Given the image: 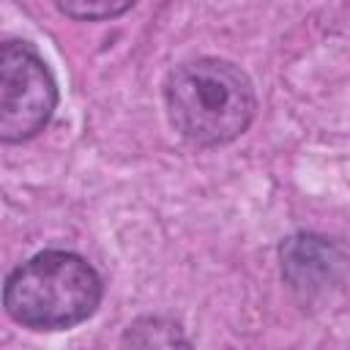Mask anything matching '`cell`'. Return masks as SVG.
Returning <instances> with one entry per match:
<instances>
[{
    "label": "cell",
    "mask_w": 350,
    "mask_h": 350,
    "mask_svg": "<svg viewBox=\"0 0 350 350\" xmlns=\"http://www.w3.org/2000/svg\"><path fill=\"white\" fill-rule=\"evenodd\" d=\"M170 126L197 148H219L238 139L257 115V93L249 74L224 57H194L164 79Z\"/></svg>",
    "instance_id": "1"
},
{
    "label": "cell",
    "mask_w": 350,
    "mask_h": 350,
    "mask_svg": "<svg viewBox=\"0 0 350 350\" xmlns=\"http://www.w3.org/2000/svg\"><path fill=\"white\" fill-rule=\"evenodd\" d=\"M57 11L77 22H104L126 14L137 0H55Z\"/></svg>",
    "instance_id": "6"
},
{
    "label": "cell",
    "mask_w": 350,
    "mask_h": 350,
    "mask_svg": "<svg viewBox=\"0 0 350 350\" xmlns=\"http://www.w3.org/2000/svg\"><path fill=\"white\" fill-rule=\"evenodd\" d=\"M101 295L98 271L82 254L66 249L33 254L3 284L5 314L27 331H68L96 314Z\"/></svg>",
    "instance_id": "2"
},
{
    "label": "cell",
    "mask_w": 350,
    "mask_h": 350,
    "mask_svg": "<svg viewBox=\"0 0 350 350\" xmlns=\"http://www.w3.org/2000/svg\"><path fill=\"white\" fill-rule=\"evenodd\" d=\"M123 345H137V347H175V345H191V339L183 334V328L175 320L167 317H139L134 320L126 334H123Z\"/></svg>",
    "instance_id": "5"
},
{
    "label": "cell",
    "mask_w": 350,
    "mask_h": 350,
    "mask_svg": "<svg viewBox=\"0 0 350 350\" xmlns=\"http://www.w3.org/2000/svg\"><path fill=\"white\" fill-rule=\"evenodd\" d=\"M57 82L30 41L5 38L0 46V139L27 142L52 120Z\"/></svg>",
    "instance_id": "3"
},
{
    "label": "cell",
    "mask_w": 350,
    "mask_h": 350,
    "mask_svg": "<svg viewBox=\"0 0 350 350\" xmlns=\"http://www.w3.org/2000/svg\"><path fill=\"white\" fill-rule=\"evenodd\" d=\"M279 265L287 287L304 301L320 298L347 276V252L325 235L295 232L279 243Z\"/></svg>",
    "instance_id": "4"
}]
</instances>
